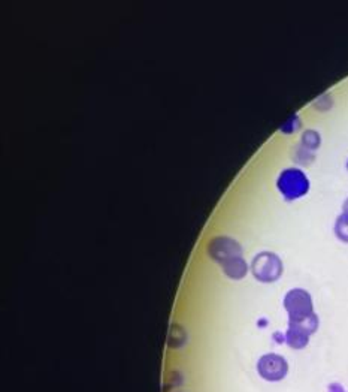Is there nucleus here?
<instances>
[{
  "label": "nucleus",
  "instance_id": "obj_1",
  "mask_svg": "<svg viewBox=\"0 0 348 392\" xmlns=\"http://www.w3.org/2000/svg\"><path fill=\"white\" fill-rule=\"evenodd\" d=\"M277 187L287 201H293L308 193L310 180L299 168H287L279 174Z\"/></svg>",
  "mask_w": 348,
  "mask_h": 392
},
{
  "label": "nucleus",
  "instance_id": "obj_2",
  "mask_svg": "<svg viewBox=\"0 0 348 392\" xmlns=\"http://www.w3.org/2000/svg\"><path fill=\"white\" fill-rule=\"evenodd\" d=\"M251 273L262 283L277 282L283 274V262L275 253L260 252L253 259Z\"/></svg>",
  "mask_w": 348,
  "mask_h": 392
},
{
  "label": "nucleus",
  "instance_id": "obj_3",
  "mask_svg": "<svg viewBox=\"0 0 348 392\" xmlns=\"http://www.w3.org/2000/svg\"><path fill=\"white\" fill-rule=\"evenodd\" d=\"M284 308L288 313V321H299L314 313L312 298L305 289H292L284 297Z\"/></svg>",
  "mask_w": 348,
  "mask_h": 392
},
{
  "label": "nucleus",
  "instance_id": "obj_4",
  "mask_svg": "<svg viewBox=\"0 0 348 392\" xmlns=\"http://www.w3.org/2000/svg\"><path fill=\"white\" fill-rule=\"evenodd\" d=\"M258 373L268 382L283 380L288 373V363L278 354H266L258 361Z\"/></svg>",
  "mask_w": 348,
  "mask_h": 392
},
{
  "label": "nucleus",
  "instance_id": "obj_5",
  "mask_svg": "<svg viewBox=\"0 0 348 392\" xmlns=\"http://www.w3.org/2000/svg\"><path fill=\"white\" fill-rule=\"evenodd\" d=\"M210 256L220 265L236 256H243V247L230 236H215L208 243Z\"/></svg>",
  "mask_w": 348,
  "mask_h": 392
},
{
  "label": "nucleus",
  "instance_id": "obj_6",
  "mask_svg": "<svg viewBox=\"0 0 348 392\" xmlns=\"http://www.w3.org/2000/svg\"><path fill=\"white\" fill-rule=\"evenodd\" d=\"M221 268H223V271H225V274L234 280L244 279L248 273V264L245 262L244 256H236L234 259L227 260V262L221 264Z\"/></svg>",
  "mask_w": 348,
  "mask_h": 392
},
{
  "label": "nucleus",
  "instance_id": "obj_7",
  "mask_svg": "<svg viewBox=\"0 0 348 392\" xmlns=\"http://www.w3.org/2000/svg\"><path fill=\"white\" fill-rule=\"evenodd\" d=\"M284 341L292 349H303L305 346H308L310 334L296 328V326H288L284 334Z\"/></svg>",
  "mask_w": 348,
  "mask_h": 392
},
{
  "label": "nucleus",
  "instance_id": "obj_8",
  "mask_svg": "<svg viewBox=\"0 0 348 392\" xmlns=\"http://www.w3.org/2000/svg\"><path fill=\"white\" fill-rule=\"evenodd\" d=\"M288 326H296L302 331H305L306 334H314L319 328V316L316 313H312L308 317H303V319L299 321H288Z\"/></svg>",
  "mask_w": 348,
  "mask_h": 392
},
{
  "label": "nucleus",
  "instance_id": "obj_9",
  "mask_svg": "<svg viewBox=\"0 0 348 392\" xmlns=\"http://www.w3.org/2000/svg\"><path fill=\"white\" fill-rule=\"evenodd\" d=\"M321 143V138L316 130H305L302 135V147L306 150H316Z\"/></svg>",
  "mask_w": 348,
  "mask_h": 392
},
{
  "label": "nucleus",
  "instance_id": "obj_10",
  "mask_svg": "<svg viewBox=\"0 0 348 392\" xmlns=\"http://www.w3.org/2000/svg\"><path fill=\"white\" fill-rule=\"evenodd\" d=\"M335 234L339 240L348 243V220L343 215L336 219Z\"/></svg>",
  "mask_w": 348,
  "mask_h": 392
},
{
  "label": "nucleus",
  "instance_id": "obj_11",
  "mask_svg": "<svg viewBox=\"0 0 348 392\" xmlns=\"http://www.w3.org/2000/svg\"><path fill=\"white\" fill-rule=\"evenodd\" d=\"M301 126V120H299V117L296 116H292L290 117L288 120H287V123L286 125H283L281 126V130H283V132H286V134H292V132H295V130Z\"/></svg>",
  "mask_w": 348,
  "mask_h": 392
},
{
  "label": "nucleus",
  "instance_id": "obj_12",
  "mask_svg": "<svg viewBox=\"0 0 348 392\" xmlns=\"http://www.w3.org/2000/svg\"><path fill=\"white\" fill-rule=\"evenodd\" d=\"M329 392H345V391L339 383H332V385L329 387Z\"/></svg>",
  "mask_w": 348,
  "mask_h": 392
},
{
  "label": "nucleus",
  "instance_id": "obj_13",
  "mask_svg": "<svg viewBox=\"0 0 348 392\" xmlns=\"http://www.w3.org/2000/svg\"><path fill=\"white\" fill-rule=\"evenodd\" d=\"M343 216L348 220V199L344 202V207H343Z\"/></svg>",
  "mask_w": 348,
  "mask_h": 392
}]
</instances>
